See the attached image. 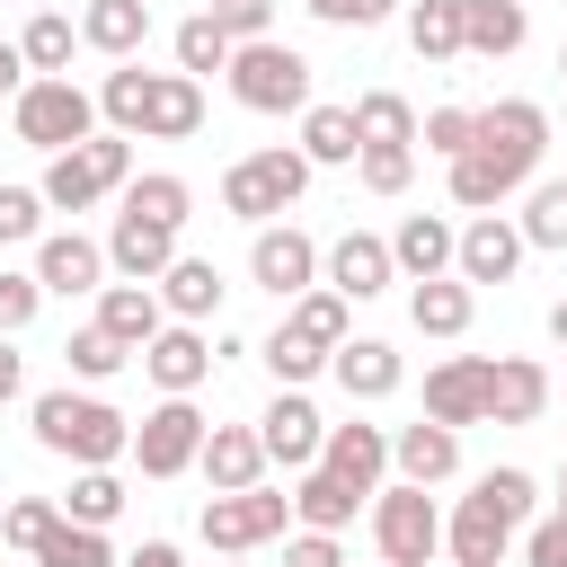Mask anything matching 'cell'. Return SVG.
I'll list each match as a JSON object with an SVG mask.
<instances>
[{
    "instance_id": "cell-15",
    "label": "cell",
    "mask_w": 567,
    "mask_h": 567,
    "mask_svg": "<svg viewBox=\"0 0 567 567\" xmlns=\"http://www.w3.org/2000/svg\"><path fill=\"white\" fill-rule=\"evenodd\" d=\"M257 443H266V461L310 470V461H319V443H328V425H319V408H310L301 390H275V408L257 416Z\"/></svg>"
},
{
    "instance_id": "cell-59",
    "label": "cell",
    "mask_w": 567,
    "mask_h": 567,
    "mask_svg": "<svg viewBox=\"0 0 567 567\" xmlns=\"http://www.w3.org/2000/svg\"><path fill=\"white\" fill-rule=\"evenodd\" d=\"M549 337H558V346H567V301H558V310H549Z\"/></svg>"
},
{
    "instance_id": "cell-27",
    "label": "cell",
    "mask_w": 567,
    "mask_h": 567,
    "mask_svg": "<svg viewBox=\"0 0 567 567\" xmlns=\"http://www.w3.org/2000/svg\"><path fill=\"white\" fill-rule=\"evenodd\" d=\"M159 310H168V301H159V284H106V292H97V328H106V337H124L133 354L159 337Z\"/></svg>"
},
{
    "instance_id": "cell-19",
    "label": "cell",
    "mask_w": 567,
    "mask_h": 567,
    "mask_svg": "<svg viewBox=\"0 0 567 567\" xmlns=\"http://www.w3.org/2000/svg\"><path fill=\"white\" fill-rule=\"evenodd\" d=\"M390 461H399V478L434 487V478H452V470H461V425L416 416V425H399V434H390Z\"/></svg>"
},
{
    "instance_id": "cell-44",
    "label": "cell",
    "mask_w": 567,
    "mask_h": 567,
    "mask_svg": "<svg viewBox=\"0 0 567 567\" xmlns=\"http://www.w3.org/2000/svg\"><path fill=\"white\" fill-rule=\"evenodd\" d=\"M177 71H195V80H204V71H230V35L213 27V9L177 27Z\"/></svg>"
},
{
    "instance_id": "cell-36",
    "label": "cell",
    "mask_w": 567,
    "mask_h": 567,
    "mask_svg": "<svg viewBox=\"0 0 567 567\" xmlns=\"http://www.w3.org/2000/svg\"><path fill=\"white\" fill-rule=\"evenodd\" d=\"M151 80H159V71H133V62H124V71H106L97 115H106L115 133H142V115H151Z\"/></svg>"
},
{
    "instance_id": "cell-43",
    "label": "cell",
    "mask_w": 567,
    "mask_h": 567,
    "mask_svg": "<svg viewBox=\"0 0 567 567\" xmlns=\"http://www.w3.org/2000/svg\"><path fill=\"white\" fill-rule=\"evenodd\" d=\"M62 354H71V372H80V381H115V372L133 363V346H124V337H106L97 319H89V328H80V337H71Z\"/></svg>"
},
{
    "instance_id": "cell-46",
    "label": "cell",
    "mask_w": 567,
    "mask_h": 567,
    "mask_svg": "<svg viewBox=\"0 0 567 567\" xmlns=\"http://www.w3.org/2000/svg\"><path fill=\"white\" fill-rule=\"evenodd\" d=\"M416 177V142H363V186L372 195H399Z\"/></svg>"
},
{
    "instance_id": "cell-38",
    "label": "cell",
    "mask_w": 567,
    "mask_h": 567,
    "mask_svg": "<svg viewBox=\"0 0 567 567\" xmlns=\"http://www.w3.org/2000/svg\"><path fill=\"white\" fill-rule=\"evenodd\" d=\"M408 44H416L425 62H452V53H461V0H416V9H408Z\"/></svg>"
},
{
    "instance_id": "cell-51",
    "label": "cell",
    "mask_w": 567,
    "mask_h": 567,
    "mask_svg": "<svg viewBox=\"0 0 567 567\" xmlns=\"http://www.w3.org/2000/svg\"><path fill=\"white\" fill-rule=\"evenodd\" d=\"M213 27H221L230 44H257V35L275 27V0H213Z\"/></svg>"
},
{
    "instance_id": "cell-12",
    "label": "cell",
    "mask_w": 567,
    "mask_h": 567,
    "mask_svg": "<svg viewBox=\"0 0 567 567\" xmlns=\"http://www.w3.org/2000/svg\"><path fill=\"white\" fill-rule=\"evenodd\" d=\"M106 266H115L124 284H159V275L177 266V230H168V221H142V213H115V230H106Z\"/></svg>"
},
{
    "instance_id": "cell-29",
    "label": "cell",
    "mask_w": 567,
    "mask_h": 567,
    "mask_svg": "<svg viewBox=\"0 0 567 567\" xmlns=\"http://www.w3.org/2000/svg\"><path fill=\"white\" fill-rule=\"evenodd\" d=\"M470 310H478V284H461V275H434V284H416V292H408L416 337H461V328H470Z\"/></svg>"
},
{
    "instance_id": "cell-33",
    "label": "cell",
    "mask_w": 567,
    "mask_h": 567,
    "mask_svg": "<svg viewBox=\"0 0 567 567\" xmlns=\"http://www.w3.org/2000/svg\"><path fill=\"white\" fill-rule=\"evenodd\" d=\"M301 346H319V354H337L346 346V292L337 284H310V292H292V319H284Z\"/></svg>"
},
{
    "instance_id": "cell-17",
    "label": "cell",
    "mask_w": 567,
    "mask_h": 567,
    "mask_svg": "<svg viewBox=\"0 0 567 567\" xmlns=\"http://www.w3.org/2000/svg\"><path fill=\"white\" fill-rule=\"evenodd\" d=\"M443 549H452L461 567H496V558L514 549V514H496V505L470 487V496H461V514L443 523Z\"/></svg>"
},
{
    "instance_id": "cell-53",
    "label": "cell",
    "mask_w": 567,
    "mask_h": 567,
    "mask_svg": "<svg viewBox=\"0 0 567 567\" xmlns=\"http://www.w3.org/2000/svg\"><path fill=\"white\" fill-rule=\"evenodd\" d=\"M478 496H487L496 514H514V523H523V514H532V470H487V478H478Z\"/></svg>"
},
{
    "instance_id": "cell-57",
    "label": "cell",
    "mask_w": 567,
    "mask_h": 567,
    "mask_svg": "<svg viewBox=\"0 0 567 567\" xmlns=\"http://www.w3.org/2000/svg\"><path fill=\"white\" fill-rule=\"evenodd\" d=\"M18 381H27V363H18V346H9V337H0V408H9V399H18Z\"/></svg>"
},
{
    "instance_id": "cell-47",
    "label": "cell",
    "mask_w": 567,
    "mask_h": 567,
    "mask_svg": "<svg viewBox=\"0 0 567 567\" xmlns=\"http://www.w3.org/2000/svg\"><path fill=\"white\" fill-rule=\"evenodd\" d=\"M266 372H275L284 390H301L310 372H328V354H319V346H301L292 328H275V337H266Z\"/></svg>"
},
{
    "instance_id": "cell-34",
    "label": "cell",
    "mask_w": 567,
    "mask_h": 567,
    "mask_svg": "<svg viewBox=\"0 0 567 567\" xmlns=\"http://www.w3.org/2000/svg\"><path fill=\"white\" fill-rule=\"evenodd\" d=\"M35 567H115V549H106L97 523H71V514H62V523L44 532V549H35Z\"/></svg>"
},
{
    "instance_id": "cell-6",
    "label": "cell",
    "mask_w": 567,
    "mask_h": 567,
    "mask_svg": "<svg viewBox=\"0 0 567 567\" xmlns=\"http://www.w3.org/2000/svg\"><path fill=\"white\" fill-rule=\"evenodd\" d=\"M301 186H310V159L301 151H248V159H230V177H221V204L239 213V221H275L284 204H301Z\"/></svg>"
},
{
    "instance_id": "cell-21",
    "label": "cell",
    "mask_w": 567,
    "mask_h": 567,
    "mask_svg": "<svg viewBox=\"0 0 567 567\" xmlns=\"http://www.w3.org/2000/svg\"><path fill=\"white\" fill-rule=\"evenodd\" d=\"M319 470H337L346 487H381V470H390V434L381 425H328V443H319Z\"/></svg>"
},
{
    "instance_id": "cell-40",
    "label": "cell",
    "mask_w": 567,
    "mask_h": 567,
    "mask_svg": "<svg viewBox=\"0 0 567 567\" xmlns=\"http://www.w3.org/2000/svg\"><path fill=\"white\" fill-rule=\"evenodd\" d=\"M62 514L106 532V523L124 514V478H115V470H80V478H71V496H62Z\"/></svg>"
},
{
    "instance_id": "cell-32",
    "label": "cell",
    "mask_w": 567,
    "mask_h": 567,
    "mask_svg": "<svg viewBox=\"0 0 567 567\" xmlns=\"http://www.w3.org/2000/svg\"><path fill=\"white\" fill-rule=\"evenodd\" d=\"M159 301H168L177 319H213V310H221V266H213V257H177V266L159 275Z\"/></svg>"
},
{
    "instance_id": "cell-1",
    "label": "cell",
    "mask_w": 567,
    "mask_h": 567,
    "mask_svg": "<svg viewBox=\"0 0 567 567\" xmlns=\"http://www.w3.org/2000/svg\"><path fill=\"white\" fill-rule=\"evenodd\" d=\"M35 443L53 461H80V470H106L133 452V425L106 408V399H80V390H44L35 399Z\"/></svg>"
},
{
    "instance_id": "cell-14",
    "label": "cell",
    "mask_w": 567,
    "mask_h": 567,
    "mask_svg": "<svg viewBox=\"0 0 567 567\" xmlns=\"http://www.w3.org/2000/svg\"><path fill=\"white\" fill-rule=\"evenodd\" d=\"M142 372H151L168 399H195V390L213 381V346L195 337V319H177V328H159V337L142 346Z\"/></svg>"
},
{
    "instance_id": "cell-9",
    "label": "cell",
    "mask_w": 567,
    "mask_h": 567,
    "mask_svg": "<svg viewBox=\"0 0 567 567\" xmlns=\"http://www.w3.org/2000/svg\"><path fill=\"white\" fill-rule=\"evenodd\" d=\"M195 452H204V416H195V399H159V408L133 425V461H142V478H177V470H195Z\"/></svg>"
},
{
    "instance_id": "cell-35",
    "label": "cell",
    "mask_w": 567,
    "mask_h": 567,
    "mask_svg": "<svg viewBox=\"0 0 567 567\" xmlns=\"http://www.w3.org/2000/svg\"><path fill=\"white\" fill-rule=\"evenodd\" d=\"M71 44H80V27H71V18H53V9H44V18H27V35H18V53H27V71H35V80H62Z\"/></svg>"
},
{
    "instance_id": "cell-7",
    "label": "cell",
    "mask_w": 567,
    "mask_h": 567,
    "mask_svg": "<svg viewBox=\"0 0 567 567\" xmlns=\"http://www.w3.org/2000/svg\"><path fill=\"white\" fill-rule=\"evenodd\" d=\"M470 151H487L496 177L523 186V177L540 168V151H549V115H540L532 97H496V106H478V142H470Z\"/></svg>"
},
{
    "instance_id": "cell-54",
    "label": "cell",
    "mask_w": 567,
    "mask_h": 567,
    "mask_svg": "<svg viewBox=\"0 0 567 567\" xmlns=\"http://www.w3.org/2000/svg\"><path fill=\"white\" fill-rule=\"evenodd\" d=\"M310 18H328V27H381L390 18V0H301Z\"/></svg>"
},
{
    "instance_id": "cell-13",
    "label": "cell",
    "mask_w": 567,
    "mask_h": 567,
    "mask_svg": "<svg viewBox=\"0 0 567 567\" xmlns=\"http://www.w3.org/2000/svg\"><path fill=\"white\" fill-rule=\"evenodd\" d=\"M523 221H505V213H478L470 230H461V257H452V275L461 284H505L514 266H523Z\"/></svg>"
},
{
    "instance_id": "cell-8",
    "label": "cell",
    "mask_w": 567,
    "mask_h": 567,
    "mask_svg": "<svg viewBox=\"0 0 567 567\" xmlns=\"http://www.w3.org/2000/svg\"><path fill=\"white\" fill-rule=\"evenodd\" d=\"M284 523H292V496H275V487H230V496H213V505H204V540H213V549H230V558L266 549Z\"/></svg>"
},
{
    "instance_id": "cell-31",
    "label": "cell",
    "mask_w": 567,
    "mask_h": 567,
    "mask_svg": "<svg viewBox=\"0 0 567 567\" xmlns=\"http://www.w3.org/2000/svg\"><path fill=\"white\" fill-rule=\"evenodd\" d=\"M301 159H310V168L363 159V124H354V106H301Z\"/></svg>"
},
{
    "instance_id": "cell-41",
    "label": "cell",
    "mask_w": 567,
    "mask_h": 567,
    "mask_svg": "<svg viewBox=\"0 0 567 567\" xmlns=\"http://www.w3.org/2000/svg\"><path fill=\"white\" fill-rule=\"evenodd\" d=\"M523 239L567 257V177H540V186H532V204H523Z\"/></svg>"
},
{
    "instance_id": "cell-24",
    "label": "cell",
    "mask_w": 567,
    "mask_h": 567,
    "mask_svg": "<svg viewBox=\"0 0 567 567\" xmlns=\"http://www.w3.org/2000/svg\"><path fill=\"white\" fill-rule=\"evenodd\" d=\"M97 275H106V248L80 239V230H62V239L35 248V284H44V292H106Z\"/></svg>"
},
{
    "instance_id": "cell-2",
    "label": "cell",
    "mask_w": 567,
    "mask_h": 567,
    "mask_svg": "<svg viewBox=\"0 0 567 567\" xmlns=\"http://www.w3.org/2000/svg\"><path fill=\"white\" fill-rule=\"evenodd\" d=\"M230 97L248 115H292V106H310V62L292 44H275V35L230 44Z\"/></svg>"
},
{
    "instance_id": "cell-26",
    "label": "cell",
    "mask_w": 567,
    "mask_h": 567,
    "mask_svg": "<svg viewBox=\"0 0 567 567\" xmlns=\"http://www.w3.org/2000/svg\"><path fill=\"white\" fill-rule=\"evenodd\" d=\"M523 35H532L523 0H461V53H478V62H505Z\"/></svg>"
},
{
    "instance_id": "cell-49",
    "label": "cell",
    "mask_w": 567,
    "mask_h": 567,
    "mask_svg": "<svg viewBox=\"0 0 567 567\" xmlns=\"http://www.w3.org/2000/svg\"><path fill=\"white\" fill-rule=\"evenodd\" d=\"M470 142H478V115H470V106H434V115H425V151H443V159H461Z\"/></svg>"
},
{
    "instance_id": "cell-16",
    "label": "cell",
    "mask_w": 567,
    "mask_h": 567,
    "mask_svg": "<svg viewBox=\"0 0 567 567\" xmlns=\"http://www.w3.org/2000/svg\"><path fill=\"white\" fill-rule=\"evenodd\" d=\"M195 470L213 478V496H230V487H257V478H266V443H257V425H204V452H195Z\"/></svg>"
},
{
    "instance_id": "cell-10",
    "label": "cell",
    "mask_w": 567,
    "mask_h": 567,
    "mask_svg": "<svg viewBox=\"0 0 567 567\" xmlns=\"http://www.w3.org/2000/svg\"><path fill=\"white\" fill-rule=\"evenodd\" d=\"M319 266H328V257H319V239H310V230H292V221H284V230L266 221V230H257V248H248V275H257L275 301L310 292V284H319Z\"/></svg>"
},
{
    "instance_id": "cell-58",
    "label": "cell",
    "mask_w": 567,
    "mask_h": 567,
    "mask_svg": "<svg viewBox=\"0 0 567 567\" xmlns=\"http://www.w3.org/2000/svg\"><path fill=\"white\" fill-rule=\"evenodd\" d=\"M124 567H186V558H177V540H142Z\"/></svg>"
},
{
    "instance_id": "cell-50",
    "label": "cell",
    "mask_w": 567,
    "mask_h": 567,
    "mask_svg": "<svg viewBox=\"0 0 567 567\" xmlns=\"http://www.w3.org/2000/svg\"><path fill=\"white\" fill-rule=\"evenodd\" d=\"M35 310H44V284L35 275H0V337L35 328Z\"/></svg>"
},
{
    "instance_id": "cell-11",
    "label": "cell",
    "mask_w": 567,
    "mask_h": 567,
    "mask_svg": "<svg viewBox=\"0 0 567 567\" xmlns=\"http://www.w3.org/2000/svg\"><path fill=\"white\" fill-rule=\"evenodd\" d=\"M487 390H496V363L487 354H452L425 372V416L434 425H487Z\"/></svg>"
},
{
    "instance_id": "cell-37",
    "label": "cell",
    "mask_w": 567,
    "mask_h": 567,
    "mask_svg": "<svg viewBox=\"0 0 567 567\" xmlns=\"http://www.w3.org/2000/svg\"><path fill=\"white\" fill-rule=\"evenodd\" d=\"M186 177H168V168H151V177H133L124 186V213H142V221H168V230H186Z\"/></svg>"
},
{
    "instance_id": "cell-42",
    "label": "cell",
    "mask_w": 567,
    "mask_h": 567,
    "mask_svg": "<svg viewBox=\"0 0 567 567\" xmlns=\"http://www.w3.org/2000/svg\"><path fill=\"white\" fill-rule=\"evenodd\" d=\"M354 124H363V142H416V106H408L399 89L354 97Z\"/></svg>"
},
{
    "instance_id": "cell-23",
    "label": "cell",
    "mask_w": 567,
    "mask_h": 567,
    "mask_svg": "<svg viewBox=\"0 0 567 567\" xmlns=\"http://www.w3.org/2000/svg\"><path fill=\"white\" fill-rule=\"evenodd\" d=\"M142 133H159V142H195V133H204V80H195V71H159V80H151V115H142Z\"/></svg>"
},
{
    "instance_id": "cell-22",
    "label": "cell",
    "mask_w": 567,
    "mask_h": 567,
    "mask_svg": "<svg viewBox=\"0 0 567 567\" xmlns=\"http://www.w3.org/2000/svg\"><path fill=\"white\" fill-rule=\"evenodd\" d=\"M80 44H97L106 62H133L151 44V0H89L80 9Z\"/></svg>"
},
{
    "instance_id": "cell-30",
    "label": "cell",
    "mask_w": 567,
    "mask_h": 567,
    "mask_svg": "<svg viewBox=\"0 0 567 567\" xmlns=\"http://www.w3.org/2000/svg\"><path fill=\"white\" fill-rule=\"evenodd\" d=\"M354 505H363V487H346L337 470H301V487H292V514H301V532H346L354 523Z\"/></svg>"
},
{
    "instance_id": "cell-3",
    "label": "cell",
    "mask_w": 567,
    "mask_h": 567,
    "mask_svg": "<svg viewBox=\"0 0 567 567\" xmlns=\"http://www.w3.org/2000/svg\"><path fill=\"white\" fill-rule=\"evenodd\" d=\"M124 177H133V142H124V133H89V142L53 151V168H44V204H53V213H89V204L115 195Z\"/></svg>"
},
{
    "instance_id": "cell-18",
    "label": "cell",
    "mask_w": 567,
    "mask_h": 567,
    "mask_svg": "<svg viewBox=\"0 0 567 567\" xmlns=\"http://www.w3.org/2000/svg\"><path fill=\"white\" fill-rule=\"evenodd\" d=\"M328 284H337L346 301H372L381 284H399V257H390V239H372V230H346V239L328 248Z\"/></svg>"
},
{
    "instance_id": "cell-39",
    "label": "cell",
    "mask_w": 567,
    "mask_h": 567,
    "mask_svg": "<svg viewBox=\"0 0 567 567\" xmlns=\"http://www.w3.org/2000/svg\"><path fill=\"white\" fill-rule=\"evenodd\" d=\"M505 195H514V186L496 177V159H487V151H461V159H452V204H461V213H496Z\"/></svg>"
},
{
    "instance_id": "cell-5",
    "label": "cell",
    "mask_w": 567,
    "mask_h": 567,
    "mask_svg": "<svg viewBox=\"0 0 567 567\" xmlns=\"http://www.w3.org/2000/svg\"><path fill=\"white\" fill-rule=\"evenodd\" d=\"M372 540H381V567H425V558L443 549V514H434V496H425L416 478L372 487Z\"/></svg>"
},
{
    "instance_id": "cell-48",
    "label": "cell",
    "mask_w": 567,
    "mask_h": 567,
    "mask_svg": "<svg viewBox=\"0 0 567 567\" xmlns=\"http://www.w3.org/2000/svg\"><path fill=\"white\" fill-rule=\"evenodd\" d=\"M35 221H44V186H0V248L35 239Z\"/></svg>"
},
{
    "instance_id": "cell-52",
    "label": "cell",
    "mask_w": 567,
    "mask_h": 567,
    "mask_svg": "<svg viewBox=\"0 0 567 567\" xmlns=\"http://www.w3.org/2000/svg\"><path fill=\"white\" fill-rule=\"evenodd\" d=\"M523 567H567V505L523 532Z\"/></svg>"
},
{
    "instance_id": "cell-25",
    "label": "cell",
    "mask_w": 567,
    "mask_h": 567,
    "mask_svg": "<svg viewBox=\"0 0 567 567\" xmlns=\"http://www.w3.org/2000/svg\"><path fill=\"white\" fill-rule=\"evenodd\" d=\"M328 372H337L346 399H390V390H399V346H381V337H346V346L328 354Z\"/></svg>"
},
{
    "instance_id": "cell-60",
    "label": "cell",
    "mask_w": 567,
    "mask_h": 567,
    "mask_svg": "<svg viewBox=\"0 0 567 567\" xmlns=\"http://www.w3.org/2000/svg\"><path fill=\"white\" fill-rule=\"evenodd\" d=\"M558 71H567V44H558Z\"/></svg>"
},
{
    "instance_id": "cell-56",
    "label": "cell",
    "mask_w": 567,
    "mask_h": 567,
    "mask_svg": "<svg viewBox=\"0 0 567 567\" xmlns=\"http://www.w3.org/2000/svg\"><path fill=\"white\" fill-rule=\"evenodd\" d=\"M27 80H35V71H27V53H18V44H0V97H18Z\"/></svg>"
},
{
    "instance_id": "cell-45",
    "label": "cell",
    "mask_w": 567,
    "mask_h": 567,
    "mask_svg": "<svg viewBox=\"0 0 567 567\" xmlns=\"http://www.w3.org/2000/svg\"><path fill=\"white\" fill-rule=\"evenodd\" d=\"M53 523H62V505H53V496H18V505H9V514H0V540H9V549H27V558H35V549H44V532H53Z\"/></svg>"
},
{
    "instance_id": "cell-4",
    "label": "cell",
    "mask_w": 567,
    "mask_h": 567,
    "mask_svg": "<svg viewBox=\"0 0 567 567\" xmlns=\"http://www.w3.org/2000/svg\"><path fill=\"white\" fill-rule=\"evenodd\" d=\"M9 115H18V142H27V151H71V142L97 133V97L71 89V80H27V89L9 97Z\"/></svg>"
},
{
    "instance_id": "cell-20",
    "label": "cell",
    "mask_w": 567,
    "mask_h": 567,
    "mask_svg": "<svg viewBox=\"0 0 567 567\" xmlns=\"http://www.w3.org/2000/svg\"><path fill=\"white\" fill-rule=\"evenodd\" d=\"M390 257H399V275H408V284H434V275H452L461 230H452V221H434V213H408V221H399V239H390Z\"/></svg>"
},
{
    "instance_id": "cell-28",
    "label": "cell",
    "mask_w": 567,
    "mask_h": 567,
    "mask_svg": "<svg viewBox=\"0 0 567 567\" xmlns=\"http://www.w3.org/2000/svg\"><path fill=\"white\" fill-rule=\"evenodd\" d=\"M549 408V372L532 354H505L496 363V390H487V425H532Z\"/></svg>"
},
{
    "instance_id": "cell-55",
    "label": "cell",
    "mask_w": 567,
    "mask_h": 567,
    "mask_svg": "<svg viewBox=\"0 0 567 567\" xmlns=\"http://www.w3.org/2000/svg\"><path fill=\"white\" fill-rule=\"evenodd\" d=\"M284 567H346V549H337V532H301V540H284Z\"/></svg>"
}]
</instances>
